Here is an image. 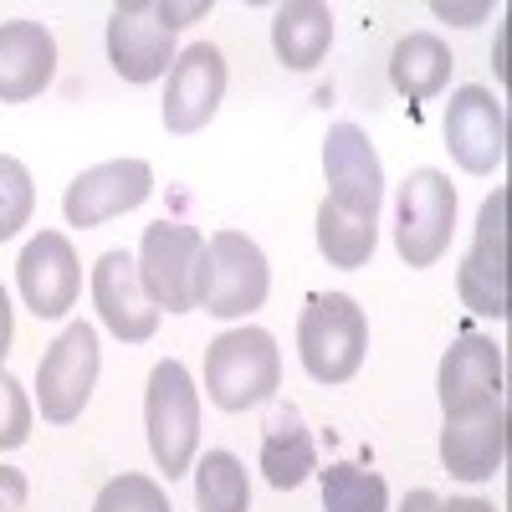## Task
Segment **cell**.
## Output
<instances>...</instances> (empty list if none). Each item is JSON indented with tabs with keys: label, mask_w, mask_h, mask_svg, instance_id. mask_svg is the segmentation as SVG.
Wrapping results in <instances>:
<instances>
[{
	"label": "cell",
	"mask_w": 512,
	"mask_h": 512,
	"mask_svg": "<svg viewBox=\"0 0 512 512\" xmlns=\"http://www.w3.org/2000/svg\"><path fill=\"white\" fill-rule=\"evenodd\" d=\"M369 354V318L349 292H313L297 323V359L318 384H349Z\"/></svg>",
	"instance_id": "6da1fadb"
},
{
	"label": "cell",
	"mask_w": 512,
	"mask_h": 512,
	"mask_svg": "<svg viewBox=\"0 0 512 512\" xmlns=\"http://www.w3.org/2000/svg\"><path fill=\"white\" fill-rule=\"evenodd\" d=\"M144 425H149V451L159 461L164 482L185 477L195 466V451H200V395H195V379L180 359H159L149 369Z\"/></svg>",
	"instance_id": "7a4b0ae2"
},
{
	"label": "cell",
	"mask_w": 512,
	"mask_h": 512,
	"mask_svg": "<svg viewBox=\"0 0 512 512\" xmlns=\"http://www.w3.org/2000/svg\"><path fill=\"white\" fill-rule=\"evenodd\" d=\"M282 354L267 328H231L205 349V395L216 410H251L277 395Z\"/></svg>",
	"instance_id": "3957f363"
},
{
	"label": "cell",
	"mask_w": 512,
	"mask_h": 512,
	"mask_svg": "<svg viewBox=\"0 0 512 512\" xmlns=\"http://www.w3.org/2000/svg\"><path fill=\"white\" fill-rule=\"evenodd\" d=\"M267 256L251 236L241 231H216L200 251V272H195V308L210 318H246L267 303Z\"/></svg>",
	"instance_id": "277c9868"
},
{
	"label": "cell",
	"mask_w": 512,
	"mask_h": 512,
	"mask_svg": "<svg viewBox=\"0 0 512 512\" xmlns=\"http://www.w3.org/2000/svg\"><path fill=\"white\" fill-rule=\"evenodd\" d=\"M456 231V190L441 169H415L395 200V246L405 267H436Z\"/></svg>",
	"instance_id": "5b68a950"
},
{
	"label": "cell",
	"mask_w": 512,
	"mask_h": 512,
	"mask_svg": "<svg viewBox=\"0 0 512 512\" xmlns=\"http://www.w3.org/2000/svg\"><path fill=\"white\" fill-rule=\"evenodd\" d=\"M93 384H98V333H93V323H72L36 364L41 420L72 425L82 410H88Z\"/></svg>",
	"instance_id": "8992f818"
},
{
	"label": "cell",
	"mask_w": 512,
	"mask_h": 512,
	"mask_svg": "<svg viewBox=\"0 0 512 512\" xmlns=\"http://www.w3.org/2000/svg\"><path fill=\"white\" fill-rule=\"evenodd\" d=\"M205 236L180 221H154L139 241V282L149 303L164 313H190L195 308V272H200Z\"/></svg>",
	"instance_id": "52a82bcc"
},
{
	"label": "cell",
	"mask_w": 512,
	"mask_h": 512,
	"mask_svg": "<svg viewBox=\"0 0 512 512\" xmlns=\"http://www.w3.org/2000/svg\"><path fill=\"white\" fill-rule=\"evenodd\" d=\"M323 175H328V205L349 210L359 221H379L384 200V164L359 123H333L323 139Z\"/></svg>",
	"instance_id": "ba28073f"
},
{
	"label": "cell",
	"mask_w": 512,
	"mask_h": 512,
	"mask_svg": "<svg viewBox=\"0 0 512 512\" xmlns=\"http://www.w3.org/2000/svg\"><path fill=\"white\" fill-rule=\"evenodd\" d=\"M461 303L482 318H507V190H492L477 216V241L456 272Z\"/></svg>",
	"instance_id": "9c48e42d"
},
{
	"label": "cell",
	"mask_w": 512,
	"mask_h": 512,
	"mask_svg": "<svg viewBox=\"0 0 512 512\" xmlns=\"http://www.w3.org/2000/svg\"><path fill=\"white\" fill-rule=\"evenodd\" d=\"M446 149L466 175H492L507 159V108L492 88H456L446 103Z\"/></svg>",
	"instance_id": "30bf717a"
},
{
	"label": "cell",
	"mask_w": 512,
	"mask_h": 512,
	"mask_svg": "<svg viewBox=\"0 0 512 512\" xmlns=\"http://www.w3.org/2000/svg\"><path fill=\"white\" fill-rule=\"evenodd\" d=\"M226 98V57L210 47V41H195L175 57L169 67V82H164V103H159V118L169 134H200V128L216 118Z\"/></svg>",
	"instance_id": "8fae6325"
},
{
	"label": "cell",
	"mask_w": 512,
	"mask_h": 512,
	"mask_svg": "<svg viewBox=\"0 0 512 512\" xmlns=\"http://www.w3.org/2000/svg\"><path fill=\"white\" fill-rule=\"evenodd\" d=\"M154 195V169L144 159H108V164H93L67 185L62 195V210H67V226L88 231V226H103L123 210H134Z\"/></svg>",
	"instance_id": "7c38bea8"
},
{
	"label": "cell",
	"mask_w": 512,
	"mask_h": 512,
	"mask_svg": "<svg viewBox=\"0 0 512 512\" xmlns=\"http://www.w3.org/2000/svg\"><path fill=\"white\" fill-rule=\"evenodd\" d=\"M108 62L123 82H154L175 67V31L149 0H123L108 16Z\"/></svg>",
	"instance_id": "4fadbf2b"
},
{
	"label": "cell",
	"mask_w": 512,
	"mask_h": 512,
	"mask_svg": "<svg viewBox=\"0 0 512 512\" xmlns=\"http://www.w3.org/2000/svg\"><path fill=\"white\" fill-rule=\"evenodd\" d=\"M436 395H441L446 420H461V415L502 400V349L487 333H461L441 359Z\"/></svg>",
	"instance_id": "5bb4252c"
},
{
	"label": "cell",
	"mask_w": 512,
	"mask_h": 512,
	"mask_svg": "<svg viewBox=\"0 0 512 512\" xmlns=\"http://www.w3.org/2000/svg\"><path fill=\"white\" fill-rule=\"evenodd\" d=\"M16 282H21V297L36 318H62L77 303V287H82V267H77L72 241L62 231L31 236L21 262H16Z\"/></svg>",
	"instance_id": "9a60e30c"
},
{
	"label": "cell",
	"mask_w": 512,
	"mask_h": 512,
	"mask_svg": "<svg viewBox=\"0 0 512 512\" xmlns=\"http://www.w3.org/2000/svg\"><path fill=\"white\" fill-rule=\"evenodd\" d=\"M93 303L98 318L108 323L113 338L123 344H144L159 328V308L149 303V292L139 282V262L128 251H103L98 267H93Z\"/></svg>",
	"instance_id": "2e32d148"
},
{
	"label": "cell",
	"mask_w": 512,
	"mask_h": 512,
	"mask_svg": "<svg viewBox=\"0 0 512 512\" xmlns=\"http://www.w3.org/2000/svg\"><path fill=\"white\" fill-rule=\"evenodd\" d=\"M441 461H446V472L461 477V482L497 477L502 461H507V405L492 400V405L461 415V420H446V431H441Z\"/></svg>",
	"instance_id": "e0dca14e"
},
{
	"label": "cell",
	"mask_w": 512,
	"mask_h": 512,
	"mask_svg": "<svg viewBox=\"0 0 512 512\" xmlns=\"http://www.w3.org/2000/svg\"><path fill=\"white\" fill-rule=\"evenodd\" d=\"M57 72V36L41 21L0 26V103H31Z\"/></svg>",
	"instance_id": "ac0fdd59"
},
{
	"label": "cell",
	"mask_w": 512,
	"mask_h": 512,
	"mask_svg": "<svg viewBox=\"0 0 512 512\" xmlns=\"http://www.w3.org/2000/svg\"><path fill=\"white\" fill-rule=\"evenodd\" d=\"M451 47L436 36V31H410L395 41V52H390V82H395V93L420 103V98H436L446 93V82H451Z\"/></svg>",
	"instance_id": "d6986e66"
},
{
	"label": "cell",
	"mask_w": 512,
	"mask_h": 512,
	"mask_svg": "<svg viewBox=\"0 0 512 512\" xmlns=\"http://www.w3.org/2000/svg\"><path fill=\"white\" fill-rule=\"evenodd\" d=\"M328 41H333V11L318 0H292L272 16V52L292 72H313L328 57Z\"/></svg>",
	"instance_id": "ffe728a7"
},
{
	"label": "cell",
	"mask_w": 512,
	"mask_h": 512,
	"mask_svg": "<svg viewBox=\"0 0 512 512\" xmlns=\"http://www.w3.org/2000/svg\"><path fill=\"white\" fill-rule=\"evenodd\" d=\"M262 472H267V482L277 492L303 487L318 472V446H313V436L303 431V420H297L292 410H282L267 425V436H262Z\"/></svg>",
	"instance_id": "44dd1931"
},
{
	"label": "cell",
	"mask_w": 512,
	"mask_h": 512,
	"mask_svg": "<svg viewBox=\"0 0 512 512\" xmlns=\"http://www.w3.org/2000/svg\"><path fill=\"white\" fill-rule=\"evenodd\" d=\"M374 241H379V221H359L338 205H318V251L328 256V267L338 272H354L374 256Z\"/></svg>",
	"instance_id": "7402d4cb"
},
{
	"label": "cell",
	"mask_w": 512,
	"mask_h": 512,
	"mask_svg": "<svg viewBox=\"0 0 512 512\" xmlns=\"http://www.w3.org/2000/svg\"><path fill=\"white\" fill-rule=\"evenodd\" d=\"M195 502L200 512H246L251 507L246 466L231 451H205V461L195 466Z\"/></svg>",
	"instance_id": "603a6c76"
},
{
	"label": "cell",
	"mask_w": 512,
	"mask_h": 512,
	"mask_svg": "<svg viewBox=\"0 0 512 512\" xmlns=\"http://www.w3.org/2000/svg\"><path fill=\"white\" fill-rule=\"evenodd\" d=\"M323 512H390V487L379 472L333 461L323 472Z\"/></svg>",
	"instance_id": "cb8c5ba5"
},
{
	"label": "cell",
	"mask_w": 512,
	"mask_h": 512,
	"mask_svg": "<svg viewBox=\"0 0 512 512\" xmlns=\"http://www.w3.org/2000/svg\"><path fill=\"white\" fill-rule=\"evenodd\" d=\"M36 210V185H31V169L11 154H0V241H11Z\"/></svg>",
	"instance_id": "d4e9b609"
},
{
	"label": "cell",
	"mask_w": 512,
	"mask_h": 512,
	"mask_svg": "<svg viewBox=\"0 0 512 512\" xmlns=\"http://www.w3.org/2000/svg\"><path fill=\"white\" fill-rule=\"evenodd\" d=\"M93 512H169V502H164V487H159V482L128 472V477H113V482L98 492Z\"/></svg>",
	"instance_id": "484cf974"
},
{
	"label": "cell",
	"mask_w": 512,
	"mask_h": 512,
	"mask_svg": "<svg viewBox=\"0 0 512 512\" xmlns=\"http://www.w3.org/2000/svg\"><path fill=\"white\" fill-rule=\"evenodd\" d=\"M31 436V400L21 384L0 369V451H16Z\"/></svg>",
	"instance_id": "4316f807"
},
{
	"label": "cell",
	"mask_w": 512,
	"mask_h": 512,
	"mask_svg": "<svg viewBox=\"0 0 512 512\" xmlns=\"http://www.w3.org/2000/svg\"><path fill=\"white\" fill-rule=\"evenodd\" d=\"M441 21H451V26H477V21H487V6H451V0H436L431 6Z\"/></svg>",
	"instance_id": "83f0119b"
},
{
	"label": "cell",
	"mask_w": 512,
	"mask_h": 512,
	"mask_svg": "<svg viewBox=\"0 0 512 512\" xmlns=\"http://www.w3.org/2000/svg\"><path fill=\"white\" fill-rule=\"evenodd\" d=\"M21 502H26L21 472H6V466H0V512H21Z\"/></svg>",
	"instance_id": "f1b7e54d"
},
{
	"label": "cell",
	"mask_w": 512,
	"mask_h": 512,
	"mask_svg": "<svg viewBox=\"0 0 512 512\" xmlns=\"http://www.w3.org/2000/svg\"><path fill=\"white\" fill-rule=\"evenodd\" d=\"M210 11V0H190V6H159V21L169 26V31H180V26H190L195 16H205Z\"/></svg>",
	"instance_id": "f546056e"
},
{
	"label": "cell",
	"mask_w": 512,
	"mask_h": 512,
	"mask_svg": "<svg viewBox=\"0 0 512 512\" xmlns=\"http://www.w3.org/2000/svg\"><path fill=\"white\" fill-rule=\"evenodd\" d=\"M436 507H441V497H436L431 487H415V492L405 497V507H400V512H436Z\"/></svg>",
	"instance_id": "4dcf8cb0"
},
{
	"label": "cell",
	"mask_w": 512,
	"mask_h": 512,
	"mask_svg": "<svg viewBox=\"0 0 512 512\" xmlns=\"http://www.w3.org/2000/svg\"><path fill=\"white\" fill-rule=\"evenodd\" d=\"M11 354V297H6V287H0V359Z\"/></svg>",
	"instance_id": "1f68e13d"
},
{
	"label": "cell",
	"mask_w": 512,
	"mask_h": 512,
	"mask_svg": "<svg viewBox=\"0 0 512 512\" xmlns=\"http://www.w3.org/2000/svg\"><path fill=\"white\" fill-rule=\"evenodd\" d=\"M436 512H492V502H482V497H456V502H441Z\"/></svg>",
	"instance_id": "d6a6232c"
}]
</instances>
